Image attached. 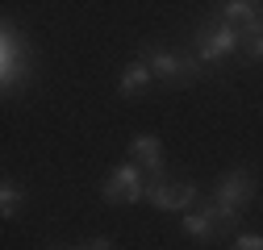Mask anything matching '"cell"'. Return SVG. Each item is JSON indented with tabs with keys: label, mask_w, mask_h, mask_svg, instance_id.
Returning a JSON list of instances; mask_svg holds the SVG:
<instances>
[{
	"label": "cell",
	"mask_w": 263,
	"mask_h": 250,
	"mask_svg": "<svg viewBox=\"0 0 263 250\" xmlns=\"http://www.w3.org/2000/svg\"><path fill=\"white\" fill-rule=\"evenodd\" d=\"M34 84V50H29V38L17 34V25L5 21L0 25V88L17 92Z\"/></svg>",
	"instance_id": "obj_1"
},
{
	"label": "cell",
	"mask_w": 263,
	"mask_h": 250,
	"mask_svg": "<svg viewBox=\"0 0 263 250\" xmlns=\"http://www.w3.org/2000/svg\"><path fill=\"white\" fill-rule=\"evenodd\" d=\"M192 50H196V62H201V67H217V62L242 54V29L226 25L221 17L205 21L201 29H196V38H192Z\"/></svg>",
	"instance_id": "obj_2"
},
{
	"label": "cell",
	"mask_w": 263,
	"mask_h": 250,
	"mask_svg": "<svg viewBox=\"0 0 263 250\" xmlns=\"http://www.w3.org/2000/svg\"><path fill=\"white\" fill-rule=\"evenodd\" d=\"M138 58L151 67V75L163 79V84H192V79L205 75V67L192 54H176V50H163V46H151V42L138 50Z\"/></svg>",
	"instance_id": "obj_3"
},
{
	"label": "cell",
	"mask_w": 263,
	"mask_h": 250,
	"mask_svg": "<svg viewBox=\"0 0 263 250\" xmlns=\"http://www.w3.org/2000/svg\"><path fill=\"white\" fill-rule=\"evenodd\" d=\"M146 179H151V175L129 159V163H117V167L105 175V187H101V192H105L109 204H138V200L146 196V187H151Z\"/></svg>",
	"instance_id": "obj_4"
},
{
	"label": "cell",
	"mask_w": 263,
	"mask_h": 250,
	"mask_svg": "<svg viewBox=\"0 0 263 250\" xmlns=\"http://www.w3.org/2000/svg\"><path fill=\"white\" fill-rule=\"evenodd\" d=\"M255 175L247 171V167H234V171H226L221 179H217V187H213V200L217 204H226V209H234V213H242L251 200H255Z\"/></svg>",
	"instance_id": "obj_5"
},
{
	"label": "cell",
	"mask_w": 263,
	"mask_h": 250,
	"mask_svg": "<svg viewBox=\"0 0 263 250\" xmlns=\"http://www.w3.org/2000/svg\"><path fill=\"white\" fill-rule=\"evenodd\" d=\"M146 200L159 213H192V204L201 200V192H196V183H167V179H159V183L146 187Z\"/></svg>",
	"instance_id": "obj_6"
},
{
	"label": "cell",
	"mask_w": 263,
	"mask_h": 250,
	"mask_svg": "<svg viewBox=\"0 0 263 250\" xmlns=\"http://www.w3.org/2000/svg\"><path fill=\"white\" fill-rule=\"evenodd\" d=\"M129 159L151 175V183H159L163 175H167V154H163V142L155 134H138L134 142H129Z\"/></svg>",
	"instance_id": "obj_7"
},
{
	"label": "cell",
	"mask_w": 263,
	"mask_h": 250,
	"mask_svg": "<svg viewBox=\"0 0 263 250\" xmlns=\"http://www.w3.org/2000/svg\"><path fill=\"white\" fill-rule=\"evenodd\" d=\"M180 225H184V234H188L192 242H213L217 234H226L209 200H201V209H192V213H184V221H180Z\"/></svg>",
	"instance_id": "obj_8"
},
{
	"label": "cell",
	"mask_w": 263,
	"mask_h": 250,
	"mask_svg": "<svg viewBox=\"0 0 263 250\" xmlns=\"http://www.w3.org/2000/svg\"><path fill=\"white\" fill-rule=\"evenodd\" d=\"M155 84V75H151V67H146V62L142 58H134V62H125V67H121V75H117V96H142V92Z\"/></svg>",
	"instance_id": "obj_9"
},
{
	"label": "cell",
	"mask_w": 263,
	"mask_h": 250,
	"mask_svg": "<svg viewBox=\"0 0 263 250\" xmlns=\"http://www.w3.org/2000/svg\"><path fill=\"white\" fill-rule=\"evenodd\" d=\"M259 13H263V5H251V0H226L221 5V21L234 29H247L251 21H259Z\"/></svg>",
	"instance_id": "obj_10"
},
{
	"label": "cell",
	"mask_w": 263,
	"mask_h": 250,
	"mask_svg": "<svg viewBox=\"0 0 263 250\" xmlns=\"http://www.w3.org/2000/svg\"><path fill=\"white\" fill-rule=\"evenodd\" d=\"M21 209H25V187L13 183V179H5V183H0V217H5V221H13Z\"/></svg>",
	"instance_id": "obj_11"
},
{
	"label": "cell",
	"mask_w": 263,
	"mask_h": 250,
	"mask_svg": "<svg viewBox=\"0 0 263 250\" xmlns=\"http://www.w3.org/2000/svg\"><path fill=\"white\" fill-rule=\"evenodd\" d=\"M242 54L255 58V62H263V13H259V21H251L242 29Z\"/></svg>",
	"instance_id": "obj_12"
},
{
	"label": "cell",
	"mask_w": 263,
	"mask_h": 250,
	"mask_svg": "<svg viewBox=\"0 0 263 250\" xmlns=\"http://www.w3.org/2000/svg\"><path fill=\"white\" fill-rule=\"evenodd\" d=\"M234 250H263V238H259V234H242V238L234 242Z\"/></svg>",
	"instance_id": "obj_13"
},
{
	"label": "cell",
	"mask_w": 263,
	"mask_h": 250,
	"mask_svg": "<svg viewBox=\"0 0 263 250\" xmlns=\"http://www.w3.org/2000/svg\"><path fill=\"white\" fill-rule=\"evenodd\" d=\"M88 246H92V250H117V246H113V242H109V238H92V242H88Z\"/></svg>",
	"instance_id": "obj_14"
},
{
	"label": "cell",
	"mask_w": 263,
	"mask_h": 250,
	"mask_svg": "<svg viewBox=\"0 0 263 250\" xmlns=\"http://www.w3.org/2000/svg\"><path fill=\"white\" fill-rule=\"evenodd\" d=\"M76 250H92V246H88V242H84V246H76Z\"/></svg>",
	"instance_id": "obj_15"
},
{
	"label": "cell",
	"mask_w": 263,
	"mask_h": 250,
	"mask_svg": "<svg viewBox=\"0 0 263 250\" xmlns=\"http://www.w3.org/2000/svg\"><path fill=\"white\" fill-rule=\"evenodd\" d=\"M50 250H54V246H50Z\"/></svg>",
	"instance_id": "obj_16"
}]
</instances>
